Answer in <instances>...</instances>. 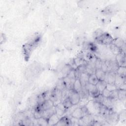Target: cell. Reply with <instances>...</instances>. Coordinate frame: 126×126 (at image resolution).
Returning <instances> with one entry per match:
<instances>
[{
	"label": "cell",
	"instance_id": "cell-9",
	"mask_svg": "<svg viewBox=\"0 0 126 126\" xmlns=\"http://www.w3.org/2000/svg\"><path fill=\"white\" fill-rule=\"evenodd\" d=\"M85 115L82 107H76L73 111L71 113L70 116L75 118L80 119L83 118Z\"/></svg>",
	"mask_w": 126,
	"mask_h": 126
},
{
	"label": "cell",
	"instance_id": "cell-40",
	"mask_svg": "<svg viewBox=\"0 0 126 126\" xmlns=\"http://www.w3.org/2000/svg\"><path fill=\"white\" fill-rule=\"evenodd\" d=\"M104 98V97H103L102 95V94H100L98 96L94 98L93 100H94L95 102H96L99 104H102Z\"/></svg>",
	"mask_w": 126,
	"mask_h": 126
},
{
	"label": "cell",
	"instance_id": "cell-8",
	"mask_svg": "<svg viewBox=\"0 0 126 126\" xmlns=\"http://www.w3.org/2000/svg\"><path fill=\"white\" fill-rule=\"evenodd\" d=\"M115 60L118 64L119 66H126V54L121 52L120 53L116 55Z\"/></svg>",
	"mask_w": 126,
	"mask_h": 126
},
{
	"label": "cell",
	"instance_id": "cell-22",
	"mask_svg": "<svg viewBox=\"0 0 126 126\" xmlns=\"http://www.w3.org/2000/svg\"><path fill=\"white\" fill-rule=\"evenodd\" d=\"M83 49L85 50H89L91 52L95 51L96 46L92 42H85L83 45Z\"/></svg>",
	"mask_w": 126,
	"mask_h": 126
},
{
	"label": "cell",
	"instance_id": "cell-44",
	"mask_svg": "<svg viewBox=\"0 0 126 126\" xmlns=\"http://www.w3.org/2000/svg\"><path fill=\"white\" fill-rule=\"evenodd\" d=\"M111 91L108 90L107 88L105 89L101 93L102 95L104 97H109Z\"/></svg>",
	"mask_w": 126,
	"mask_h": 126
},
{
	"label": "cell",
	"instance_id": "cell-10",
	"mask_svg": "<svg viewBox=\"0 0 126 126\" xmlns=\"http://www.w3.org/2000/svg\"><path fill=\"white\" fill-rule=\"evenodd\" d=\"M117 100L110 98V97H104L102 104L105 106L110 110H113Z\"/></svg>",
	"mask_w": 126,
	"mask_h": 126
},
{
	"label": "cell",
	"instance_id": "cell-28",
	"mask_svg": "<svg viewBox=\"0 0 126 126\" xmlns=\"http://www.w3.org/2000/svg\"><path fill=\"white\" fill-rule=\"evenodd\" d=\"M82 89V86L79 80V79H76L74 83L73 86V90L79 93Z\"/></svg>",
	"mask_w": 126,
	"mask_h": 126
},
{
	"label": "cell",
	"instance_id": "cell-14",
	"mask_svg": "<svg viewBox=\"0 0 126 126\" xmlns=\"http://www.w3.org/2000/svg\"><path fill=\"white\" fill-rule=\"evenodd\" d=\"M70 117L68 116H63L60 118L59 122L56 126H70Z\"/></svg>",
	"mask_w": 126,
	"mask_h": 126
},
{
	"label": "cell",
	"instance_id": "cell-38",
	"mask_svg": "<svg viewBox=\"0 0 126 126\" xmlns=\"http://www.w3.org/2000/svg\"><path fill=\"white\" fill-rule=\"evenodd\" d=\"M118 89H116L111 91L109 97L113 99L118 100Z\"/></svg>",
	"mask_w": 126,
	"mask_h": 126
},
{
	"label": "cell",
	"instance_id": "cell-35",
	"mask_svg": "<svg viewBox=\"0 0 126 126\" xmlns=\"http://www.w3.org/2000/svg\"><path fill=\"white\" fill-rule=\"evenodd\" d=\"M69 90L66 88L62 90V102L66 98L68 97Z\"/></svg>",
	"mask_w": 126,
	"mask_h": 126
},
{
	"label": "cell",
	"instance_id": "cell-19",
	"mask_svg": "<svg viewBox=\"0 0 126 126\" xmlns=\"http://www.w3.org/2000/svg\"><path fill=\"white\" fill-rule=\"evenodd\" d=\"M94 74L96 75L98 80H102V81L105 80L106 72H104L102 69H95Z\"/></svg>",
	"mask_w": 126,
	"mask_h": 126
},
{
	"label": "cell",
	"instance_id": "cell-36",
	"mask_svg": "<svg viewBox=\"0 0 126 126\" xmlns=\"http://www.w3.org/2000/svg\"><path fill=\"white\" fill-rule=\"evenodd\" d=\"M62 103H63L64 106L65 107V108L66 109L71 107L73 105L72 104V103H71L70 100L69 99V97H67V98L65 99L63 102Z\"/></svg>",
	"mask_w": 126,
	"mask_h": 126
},
{
	"label": "cell",
	"instance_id": "cell-6",
	"mask_svg": "<svg viewBox=\"0 0 126 126\" xmlns=\"http://www.w3.org/2000/svg\"><path fill=\"white\" fill-rule=\"evenodd\" d=\"M68 97L73 105H78L81 100L79 93L73 89L69 90Z\"/></svg>",
	"mask_w": 126,
	"mask_h": 126
},
{
	"label": "cell",
	"instance_id": "cell-4",
	"mask_svg": "<svg viewBox=\"0 0 126 126\" xmlns=\"http://www.w3.org/2000/svg\"><path fill=\"white\" fill-rule=\"evenodd\" d=\"M104 118L109 125H115L120 120L119 114L113 110H111L109 114L104 117Z\"/></svg>",
	"mask_w": 126,
	"mask_h": 126
},
{
	"label": "cell",
	"instance_id": "cell-12",
	"mask_svg": "<svg viewBox=\"0 0 126 126\" xmlns=\"http://www.w3.org/2000/svg\"><path fill=\"white\" fill-rule=\"evenodd\" d=\"M54 106V102L51 99H48L45 100L42 104L37 106L36 108L41 111H44L45 110L50 109Z\"/></svg>",
	"mask_w": 126,
	"mask_h": 126
},
{
	"label": "cell",
	"instance_id": "cell-18",
	"mask_svg": "<svg viewBox=\"0 0 126 126\" xmlns=\"http://www.w3.org/2000/svg\"><path fill=\"white\" fill-rule=\"evenodd\" d=\"M72 67L68 63L65 64L63 67L62 68L61 72L62 74V78L64 77L67 75L68 74V73L70 72V71L72 69Z\"/></svg>",
	"mask_w": 126,
	"mask_h": 126
},
{
	"label": "cell",
	"instance_id": "cell-15",
	"mask_svg": "<svg viewBox=\"0 0 126 126\" xmlns=\"http://www.w3.org/2000/svg\"><path fill=\"white\" fill-rule=\"evenodd\" d=\"M89 74L87 72L81 73L79 77V80L82 86V87H85L86 85L88 83Z\"/></svg>",
	"mask_w": 126,
	"mask_h": 126
},
{
	"label": "cell",
	"instance_id": "cell-45",
	"mask_svg": "<svg viewBox=\"0 0 126 126\" xmlns=\"http://www.w3.org/2000/svg\"><path fill=\"white\" fill-rule=\"evenodd\" d=\"M106 88L109 90L110 91H112L113 90L117 89L114 84H109V83H107V86H106Z\"/></svg>",
	"mask_w": 126,
	"mask_h": 126
},
{
	"label": "cell",
	"instance_id": "cell-21",
	"mask_svg": "<svg viewBox=\"0 0 126 126\" xmlns=\"http://www.w3.org/2000/svg\"><path fill=\"white\" fill-rule=\"evenodd\" d=\"M98 91L101 94V92L106 88L107 83L104 80H98L96 84L95 85Z\"/></svg>",
	"mask_w": 126,
	"mask_h": 126
},
{
	"label": "cell",
	"instance_id": "cell-41",
	"mask_svg": "<svg viewBox=\"0 0 126 126\" xmlns=\"http://www.w3.org/2000/svg\"><path fill=\"white\" fill-rule=\"evenodd\" d=\"M102 64V60L99 58H97L95 62V69H100Z\"/></svg>",
	"mask_w": 126,
	"mask_h": 126
},
{
	"label": "cell",
	"instance_id": "cell-42",
	"mask_svg": "<svg viewBox=\"0 0 126 126\" xmlns=\"http://www.w3.org/2000/svg\"><path fill=\"white\" fill-rule=\"evenodd\" d=\"M70 120L71 123L70 126H79V119L72 117L70 116Z\"/></svg>",
	"mask_w": 126,
	"mask_h": 126
},
{
	"label": "cell",
	"instance_id": "cell-26",
	"mask_svg": "<svg viewBox=\"0 0 126 126\" xmlns=\"http://www.w3.org/2000/svg\"><path fill=\"white\" fill-rule=\"evenodd\" d=\"M112 44H113L114 45H115V46H116L117 47H118L120 49L126 43L125 41L122 38L117 37L113 39Z\"/></svg>",
	"mask_w": 126,
	"mask_h": 126
},
{
	"label": "cell",
	"instance_id": "cell-3",
	"mask_svg": "<svg viewBox=\"0 0 126 126\" xmlns=\"http://www.w3.org/2000/svg\"><path fill=\"white\" fill-rule=\"evenodd\" d=\"M113 39L114 38L110 34L107 32H104L94 40L99 44L105 46H109L112 43Z\"/></svg>",
	"mask_w": 126,
	"mask_h": 126
},
{
	"label": "cell",
	"instance_id": "cell-31",
	"mask_svg": "<svg viewBox=\"0 0 126 126\" xmlns=\"http://www.w3.org/2000/svg\"><path fill=\"white\" fill-rule=\"evenodd\" d=\"M36 122L38 126H48V120L43 117H41L39 119H36Z\"/></svg>",
	"mask_w": 126,
	"mask_h": 126
},
{
	"label": "cell",
	"instance_id": "cell-30",
	"mask_svg": "<svg viewBox=\"0 0 126 126\" xmlns=\"http://www.w3.org/2000/svg\"><path fill=\"white\" fill-rule=\"evenodd\" d=\"M98 81V80L97 78V77L94 73L89 75V79H88V83L95 85Z\"/></svg>",
	"mask_w": 126,
	"mask_h": 126
},
{
	"label": "cell",
	"instance_id": "cell-25",
	"mask_svg": "<svg viewBox=\"0 0 126 126\" xmlns=\"http://www.w3.org/2000/svg\"><path fill=\"white\" fill-rule=\"evenodd\" d=\"M126 90L118 89V100L122 102L125 103L126 101Z\"/></svg>",
	"mask_w": 126,
	"mask_h": 126
},
{
	"label": "cell",
	"instance_id": "cell-27",
	"mask_svg": "<svg viewBox=\"0 0 126 126\" xmlns=\"http://www.w3.org/2000/svg\"><path fill=\"white\" fill-rule=\"evenodd\" d=\"M73 59H74L75 64L77 66V67L87 63V62L80 56H78V57H77L76 58Z\"/></svg>",
	"mask_w": 126,
	"mask_h": 126
},
{
	"label": "cell",
	"instance_id": "cell-20",
	"mask_svg": "<svg viewBox=\"0 0 126 126\" xmlns=\"http://www.w3.org/2000/svg\"><path fill=\"white\" fill-rule=\"evenodd\" d=\"M126 82V78H123L119 75L116 74V79L114 82V84L116 87V88L118 90L120 86L124 83Z\"/></svg>",
	"mask_w": 126,
	"mask_h": 126
},
{
	"label": "cell",
	"instance_id": "cell-16",
	"mask_svg": "<svg viewBox=\"0 0 126 126\" xmlns=\"http://www.w3.org/2000/svg\"><path fill=\"white\" fill-rule=\"evenodd\" d=\"M60 119V118L56 113H54L48 119V126H56Z\"/></svg>",
	"mask_w": 126,
	"mask_h": 126
},
{
	"label": "cell",
	"instance_id": "cell-43",
	"mask_svg": "<svg viewBox=\"0 0 126 126\" xmlns=\"http://www.w3.org/2000/svg\"><path fill=\"white\" fill-rule=\"evenodd\" d=\"M51 93H52V90L51 91H50V90L46 91L42 93L46 100L50 99L51 96Z\"/></svg>",
	"mask_w": 126,
	"mask_h": 126
},
{
	"label": "cell",
	"instance_id": "cell-34",
	"mask_svg": "<svg viewBox=\"0 0 126 126\" xmlns=\"http://www.w3.org/2000/svg\"><path fill=\"white\" fill-rule=\"evenodd\" d=\"M45 100H46L45 99L42 93L39 94L37 97V106L42 104Z\"/></svg>",
	"mask_w": 126,
	"mask_h": 126
},
{
	"label": "cell",
	"instance_id": "cell-2",
	"mask_svg": "<svg viewBox=\"0 0 126 126\" xmlns=\"http://www.w3.org/2000/svg\"><path fill=\"white\" fill-rule=\"evenodd\" d=\"M76 79L75 75V69H72L70 72L64 77L63 78L65 87L68 90L73 89L74 83Z\"/></svg>",
	"mask_w": 126,
	"mask_h": 126
},
{
	"label": "cell",
	"instance_id": "cell-33",
	"mask_svg": "<svg viewBox=\"0 0 126 126\" xmlns=\"http://www.w3.org/2000/svg\"><path fill=\"white\" fill-rule=\"evenodd\" d=\"M56 87L62 91L66 88L64 85V83L63 81V78H60V79L57 82Z\"/></svg>",
	"mask_w": 126,
	"mask_h": 126
},
{
	"label": "cell",
	"instance_id": "cell-29",
	"mask_svg": "<svg viewBox=\"0 0 126 126\" xmlns=\"http://www.w3.org/2000/svg\"><path fill=\"white\" fill-rule=\"evenodd\" d=\"M116 74L123 78H126V67L125 66H119L116 71Z\"/></svg>",
	"mask_w": 126,
	"mask_h": 126
},
{
	"label": "cell",
	"instance_id": "cell-23",
	"mask_svg": "<svg viewBox=\"0 0 126 126\" xmlns=\"http://www.w3.org/2000/svg\"><path fill=\"white\" fill-rule=\"evenodd\" d=\"M111 110H110L105 106L102 104H100V109H99V115L103 116V117L105 116L106 115L109 114Z\"/></svg>",
	"mask_w": 126,
	"mask_h": 126
},
{
	"label": "cell",
	"instance_id": "cell-1",
	"mask_svg": "<svg viewBox=\"0 0 126 126\" xmlns=\"http://www.w3.org/2000/svg\"><path fill=\"white\" fill-rule=\"evenodd\" d=\"M88 113L94 116H96L99 115L100 104L95 102L94 100H91L88 101L85 104Z\"/></svg>",
	"mask_w": 126,
	"mask_h": 126
},
{
	"label": "cell",
	"instance_id": "cell-39",
	"mask_svg": "<svg viewBox=\"0 0 126 126\" xmlns=\"http://www.w3.org/2000/svg\"><path fill=\"white\" fill-rule=\"evenodd\" d=\"M103 32H104L101 29H97L96 31H95L93 33V37L94 39L95 40V39H96L100 35H101Z\"/></svg>",
	"mask_w": 126,
	"mask_h": 126
},
{
	"label": "cell",
	"instance_id": "cell-24",
	"mask_svg": "<svg viewBox=\"0 0 126 126\" xmlns=\"http://www.w3.org/2000/svg\"><path fill=\"white\" fill-rule=\"evenodd\" d=\"M78 93L80 95L81 99L87 100L89 98V93L85 87H82V89Z\"/></svg>",
	"mask_w": 126,
	"mask_h": 126
},
{
	"label": "cell",
	"instance_id": "cell-5",
	"mask_svg": "<svg viewBox=\"0 0 126 126\" xmlns=\"http://www.w3.org/2000/svg\"><path fill=\"white\" fill-rule=\"evenodd\" d=\"M62 91L56 87L52 90L50 99L54 102V106L62 102Z\"/></svg>",
	"mask_w": 126,
	"mask_h": 126
},
{
	"label": "cell",
	"instance_id": "cell-7",
	"mask_svg": "<svg viewBox=\"0 0 126 126\" xmlns=\"http://www.w3.org/2000/svg\"><path fill=\"white\" fill-rule=\"evenodd\" d=\"M85 87L88 92L89 96H91L93 98L96 97L100 94L98 91L96 86L94 85L88 83Z\"/></svg>",
	"mask_w": 126,
	"mask_h": 126
},
{
	"label": "cell",
	"instance_id": "cell-17",
	"mask_svg": "<svg viewBox=\"0 0 126 126\" xmlns=\"http://www.w3.org/2000/svg\"><path fill=\"white\" fill-rule=\"evenodd\" d=\"M54 113H55V106H53L50 109L43 111L42 112V117L48 120Z\"/></svg>",
	"mask_w": 126,
	"mask_h": 126
},
{
	"label": "cell",
	"instance_id": "cell-13",
	"mask_svg": "<svg viewBox=\"0 0 126 126\" xmlns=\"http://www.w3.org/2000/svg\"><path fill=\"white\" fill-rule=\"evenodd\" d=\"M116 76V72L114 71H109L106 72L105 78V81L107 83L114 84Z\"/></svg>",
	"mask_w": 126,
	"mask_h": 126
},
{
	"label": "cell",
	"instance_id": "cell-37",
	"mask_svg": "<svg viewBox=\"0 0 126 126\" xmlns=\"http://www.w3.org/2000/svg\"><path fill=\"white\" fill-rule=\"evenodd\" d=\"M42 111H41L38 109H37L36 108L35 109L33 113V117L34 118V119H37L40 118V117H42Z\"/></svg>",
	"mask_w": 126,
	"mask_h": 126
},
{
	"label": "cell",
	"instance_id": "cell-11",
	"mask_svg": "<svg viewBox=\"0 0 126 126\" xmlns=\"http://www.w3.org/2000/svg\"><path fill=\"white\" fill-rule=\"evenodd\" d=\"M55 113L60 117H62L63 115L66 113V109L64 106L62 102H60L55 106Z\"/></svg>",
	"mask_w": 126,
	"mask_h": 126
},
{
	"label": "cell",
	"instance_id": "cell-32",
	"mask_svg": "<svg viewBox=\"0 0 126 126\" xmlns=\"http://www.w3.org/2000/svg\"><path fill=\"white\" fill-rule=\"evenodd\" d=\"M110 46V49L111 51V52L115 55H117V54L120 53L121 52V50L119 48L114 45L113 44H111Z\"/></svg>",
	"mask_w": 126,
	"mask_h": 126
},
{
	"label": "cell",
	"instance_id": "cell-46",
	"mask_svg": "<svg viewBox=\"0 0 126 126\" xmlns=\"http://www.w3.org/2000/svg\"><path fill=\"white\" fill-rule=\"evenodd\" d=\"M119 89L120 90H126V82H124L119 87Z\"/></svg>",
	"mask_w": 126,
	"mask_h": 126
}]
</instances>
